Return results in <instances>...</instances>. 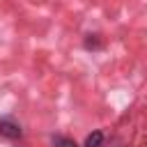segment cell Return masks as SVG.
<instances>
[{
  "label": "cell",
  "mask_w": 147,
  "mask_h": 147,
  "mask_svg": "<svg viewBox=\"0 0 147 147\" xmlns=\"http://www.w3.org/2000/svg\"><path fill=\"white\" fill-rule=\"evenodd\" d=\"M21 126L16 124V122H11V119H0V136H5V138H9V140H16V138H21Z\"/></svg>",
  "instance_id": "cell-1"
},
{
  "label": "cell",
  "mask_w": 147,
  "mask_h": 147,
  "mask_svg": "<svg viewBox=\"0 0 147 147\" xmlns=\"http://www.w3.org/2000/svg\"><path fill=\"white\" fill-rule=\"evenodd\" d=\"M53 147H78L74 138H67V136H53Z\"/></svg>",
  "instance_id": "cell-2"
},
{
  "label": "cell",
  "mask_w": 147,
  "mask_h": 147,
  "mask_svg": "<svg viewBox=\"0 0 147 147\" xmlns=\"http://www.w3.org/2000/svg\"><path fill=\"white\" fill-rule=\"evenodd\" d=\"M101 142H103V133H101V131H94V133L87 136L85 147H101Z\"/></svg>",
  "instance_id": "cell-3"
}]
</instances>
